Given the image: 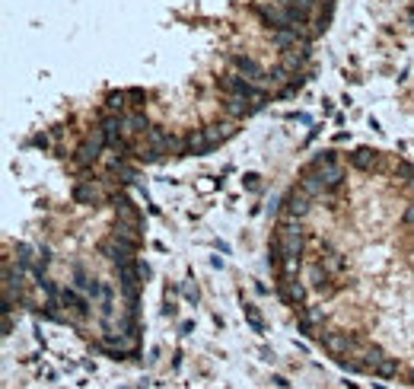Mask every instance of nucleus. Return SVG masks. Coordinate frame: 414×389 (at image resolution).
I'll use <instances>...</instances> for the list:
<instances>
[{
	"label": "nucleus",
	"mask_w": 414,
	"mask_h": 389,
	"mask_svg": "<svg viewBox=\"0 0 414 389\" xmlns=\"http://www.w3.org/2000/svg\"><path fill=\"white\" fill-rule=\"evenodd\" d=\"M306 249V230L300 227V220H290V217H281L274 230V239H271V252L277 258H300Z\"/></svg>",
	"instance_id": "f257e3e1"
},
{
	"label": "nucleus",
	"mask_w": 414,
	"mask_h": 389,
	"mask_svg": "<svg viewBox=\"0 0 414 389\" xmlns=\"http://www.w3.org/2000/svg\"><path fill=\"white\" fill-rule=\"evenodd\" d=\"M309 166L316 169L319 179H322L331 192H341V185H345V179H347V169L335 153H319V157H312Z\"/></svg>",
	"instance_id": "f03ea898"
},
{
	"label": "nucleus",
	"mask_w": 414,
	"mask_h": 389,
	"mask_svg": "<svg viewBox=\"0 0 414 389\" xmlns=\"http://www.w3.org/2000/svg\"><path fill=\"white\" fill-rule=\"evenodd\" d=\"M277 294H281V300L287 306H293V310H303L309 287H306L300 278H277Z\"/></svg>",
	"instance_id": "7ed1b4c3"
},
{
	"label": "nucleus",
	"mask_w": 414,
	"mask_h": 389,
	"mask_svg": "<svg viewBox=\"0 0 414 389\" xmlns=\"http://www.w3.org/2000/svg\"><path fill=\"white\" fill-rule=\"evenodd\" d=\"M312 198L309 194H303L300 188H293V192H287V198H283V217H290V220H306V217L312 214Z\"/></svg>",
	"instance_id": "20e7f679"
},
{
	"label": "nucleus",
	"mask_w": 414,
	"mask_h": 389,
	"mask_svg": "<svg viewBox=\"0 0 414 389\" xmlns=\"http://www.w3.org/2000/svg\"><path fill=\"white\" fill-rule=\"evenodd\" d=\"M115 223H124V227L144 230V214L138 211V204H134L131 198L118 194V198H115Z\"/></svg>",
	"instance_id": "39448f33"
},
{
	"label": "nucleus",
	"mask_w": 414,
	"mask_h": 389,
	"mask_svg": "<svg viewBox=\"0 0 414 389\" xmlns=\"http://www.w3.org/2000/svg\"><path fill=\"white\" fill-rule=\"evenodd\" d=\"M252 112H258L255 105L248 103V99H239V96H223V115H227L229 121H242L248 119Z\"/></svg>",
	"instance_id": "423d86ee"
},
{
	"label": "nucleus",
	"mask_w": 414,
	"mask_h": 389,
	"mask_svg": "<svg viewBox=\"0 0 414 389\" xmlns=\"http://www.w3.org/2000/svg\"><path fill=\"white\" fill-rule=\"evenodd\" d=\"M182 140H185V153H194V157H201V153H211V140H207L204 128H194V131H188Z\"/></svg>",
	"instance_id": "0eeeda50"
},
{
	"label": "nucleus",
	"mask_w": 414,
	"mask_h": 389,
	"mask_svg": "<svg viewBox=\"0 0 414 389\" xmlns=\"http://www.w3.org/2000/svg\"><path fill=\"white\" fill-rule=\"evenodd\" d=\"M322 326H325V316L319 313V310H303V313H300V329H303V335L316 338V335L322 332Z\"/></svg>",
	"instance_id": "6e6552de"
},
{
	"label": "nucleus",
	"mask_w": 414,
	"mask_h": 389,
	"mask_svg": "<svg viewBox=\"0 0 414 389\" xmlns=\"http://www.w3.org/2000/svg\"><path fill=\"white\" fill-rule=\"evenodd\" d=\"M376 163H380V153H373V150H354L351 153V166H357L360 173H370Z\"/></svg>",
	"instance_id": "1a4fd4ad"
},
{
	"label": "nucleus",
	"mask_w": 414,
	"mask_h": 389,
	"mask_svg": "<svg viewBox=\"0 0 414 389\" xmlns=\"http://www.w3.org/2000/svg\"><path fill=\"white\" fill-rule=\"evenodd\" d=\"M373 374L376 376H395L399 374V361H395V357H382V361L373 367Z\"/></svg>",
	"instance_id": "9d476101"
},
{
	"label": "nucleus",
	"mask_w": 414,
	"mask_h": 389,
	"mask_svg": "<svg viewBox=\"0 0 414 389\" xmlns=\"http://www.w3.org/2000/svg\"><path fill=\"white\" fill-rule=\"evenodd\" d=\"M246 316H248V322H252L255 329H262V313H258L255 306H246Z\"/></svg>",
	"instance_id": "9b49d317"
},
{
	"label": "nucleus",
	"mask_w": 414,
	"mask_h": 389,
	"mask_svg": "<svg viewBox=\"0 0 414 389\" xmlns=\"http://www.w3.org/2000/svg\"><path fill=\"white\" fill-rule=\"evenodd\" d=\"M408 380H411V386H414V370H411V374H408Z\"/></svg>",
	"instance_id": "f8f14e48"
}]
</instances>
